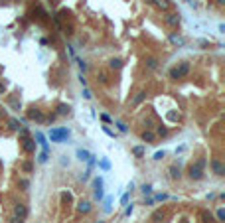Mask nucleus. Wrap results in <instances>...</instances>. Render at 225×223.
Returning a JSON list of instances; mask_svg holds the SVG:
<instances>
[{"label":"nucleus","instance_id":"35","mask_svg":"<svg viewBox=\"0 0 225 223\" xmlns=\"http://www.w3.org/2000/svg\"><path fill=\"white\" fill-rule=\"evenodd\" d=\"M83 97H85V99H91V91H89L87 87H85V89H83Z\"/></svg>","mask_w":225,"mask_h":223},{"label":"nucleus","instance_id":"2","mask_svg":"<svg viewBox=\"0 0 225 223\" xmlns=\"http://www.w3.org/2000/svg\"><path fill=\"white\" fill-rule=\"evenodd\" d=\"M47 136H49V140H52V142L63 144L67 138H69V128H65V126H53V128H49Z\"/></svg>","mask_w":225,"mask_h":223},{"label":"nucleus","instance_id":"27","mask_svg":"<svg viewBox=\"0 0 225 223\" xmlns=\"http://www.w3.org/2000/svg\"><path fill=\"white\" fill-rule=\"evenodd\" d=\"M47 154H49V152H44V150H42V154L38 156V162H40V164H46V162H47Z\"/></svg>","mask_w":225,"mask_h":223},{"label":"nucleus","instance_id":"13","mask_svg":"<svg viewBox=\"0 0 225 223\" xmlns=\"http://www.w3.org/2000/svg\"><path fill=\"white\" fill-rule=\"evenodd\" d=\"M140 138H142V140H144V142H148V144H150V142H154V132L152 131H144V132H140Z\"/></svg>","mask_w":225,"mask_h":223},{"label":"nucleus","instance_id":"21","mask_svg":"<svg viewBox=\"0 0 225 223\" xmlns=\"http://www.w3.org/2000/svg\"><path fill=\"white\" fill-rule=\"evenodd\" d=\"M170 176H172V180H180V168H176V166H170Z\"/></svg>","mask_w":225,"mask_h":223},{"label":"nucleus","instance_id":"43","mask_svg":"<svg viewBox=\"0 0 225 223\" xmlns=\"http://www.w3.org/2000/svg\"><path fill=\"white\" fill-rule=\"evenodd\" d=\"M10 223H24V221H22V219H18V217H12V221H10Z\"/></svg>","mask_w":225,"mask_h":223},{"label":"nucleus","instance_id":"10","mask_svg":"<svg viewBox=\"0 0 225 223\" xmlns=\"http://www.w3.org/2000/svg\"><path fill=\"white\" fill-rule=\"evenodd\" d=\"M55 111H57V113H55L57 117H67V115H71V107L65 105V103H61V105H57Z\"/></svg>","mask_w":225,"mask_h":223},{"label":"nucleus","instance_id":"30","mask_svg":"<svg viewBox=\"0 0 225 223\" xmlns=\"http://www.w3.org/2000/svg\"><path fill=\"white\" fill-rule=\"evenodd\" d=\"M168 132H170V131H168L166 126H158V134H160V136H168Z\"/></svg>","mask_w":225,"mask_h":223},{"label":"nucleus","instance_id":"11","mask_svg":"<svg viewBox=\"0 0 225 223\" xmlns=\"http://www.w3.org/2000/svg\"><path fill=\"white\" fill-rule=\"evenodd\" d=\"M148 4H154V6H158V8H162V10H168L170 8V2L168 0H146Z\"/></svg>","mask_w":225,"mask_h":223},{"label":"nucleus","instance_id":"31","mask_svg":"<svg viewBox=\"0 0 225 223\" xmlns=\"http://www.w3.org/2000/svg\"><path fill=\"white\" fill-rule=\"evenodd\" d=\"M217 219H219V221H223V219H225V209H223V207H219V209H217Z\"/></svg>","mask_w":225,"mask_h":223},{"label":"nucleus","instance_id":"20","mask_svg":"<svg viewBox=\"0 0 225 223\" xmlns=\"http://www.w3.org/2000/svg\"><path fill=\"white\" fill-rule=\"evenodd\" d=\"M8 125H10V128H12V131H20V128H22V125H20V120H18V118H10V120H8Z\"/></svg>","mask_w":225,"mask_h":223},{"label":"nucleus","instance_id":"18","mask_svg":"<svg viewBox=\"0 0 225 223\" xmlns=\"http://www.w3.org/2000/svg\"><path fill=\"white\" fill-rule=\"evenodd\" d=\"M144 97H146V93H144V91H138V93H136V97L133 99V105H134V107L140 105V103L144 101Z\"/></svg>","mask_w":225,"mask_h":223},{"label":"nucleus","instance_id":"19","mask_svg":"<svg viewBox=\"0 0 225 223\" xmlns=\"http://www.w3.org/2000/svg\"><path fill=\"white\" fill-rule=\"evenodd\" d=\"M162 219H164V211H162V209H156V211L152 213V221H154V223H160Z\"/></svg>","mask_w":225,"mask_h":223},{"label":"nucleus","instance_id":"6","mask_svg":"<svg viewBox=\"0 0 225 223\" xmlns=\"http://www.w3.org/2000/svg\"><path fill=\"white\" fill-rule=\"evenodd\" d=\"M36 144H38V142H34V138H32V136L22 138V150H24V152H28V154L36 150Z\"/></svg>","mask_w":225,"mask_h":223},{"label":"nucleus","instance_id":"42","mask_svg":"<svg viewBox=\"0 0 225 223\" xmlns=\"http://www.w3.org/2000/svg\"><path fill=\"white\" fill-rule=\"evenodd\" d=\"M6 91V85H4V83H2V81H0V95H2V93Z\"/></svg>","mask_w":225,"mask_h":223},{"label":"nucleus","instance_id":"33","mask_svg":"<svg viewBox=\"0 0 225 223\" xmlns=\"http://www.w3.org/2000/svg\"><path fill=\"white\" fill-rule=\"evenodd\" d=\"M128 196H130V191H126L125 196H123V199H120V201H123V205H126V204H128Z\"/></svg>","mask_w":225,"mask_h":223},{"label":"nucleus","instance_id":"17","mask_svg":"<svg viewBox=\"0 0 225 223\" xmlns=\"http://www.w3.org/2000/svg\"><path fill=\"white\" fill-rule=\"evenodd\" d=\"M109 65H111V69H120V67H123V59L113 57L111 61H109Z\"/></svg>","mask_w":225,"mask_h":223},{"label":"nucleus","instance_id":"40","mask_svg":"<svg viewBox=\"0 0 225 223\" xmlns=\"http://www.w3.org/2000/svg\"><path fill=\"white\" fill-rule=\"evenodd\" d=\"M133 209H134V207H133V204H130L128 207H126V211H125V213H126V215H130V213H133Z\"/></svg>","mask_w":225,"mask_h":223},{"label":"nucleus","instance_id":"3","mask_svg":"<svg viewBox=\"0 0 225 223\" xmlns=\"http://www.w3.org/2000/svg\"><path fill=\"white\" fill-rule=\"evenodd\" d=\"M190 69H192L190 61H180L178 65H174L172 69L168 71V75H170V79H182L190 73Z\"/></svg>","mask_w":225,"mask_h":223},{"label":"nucleus","instance_id":"26","mask_svg":"<svg viewBox=\"0 0 225 223\" xmlns=\"http://www.w3.org/2000/svg\"><path fill=\"white\" fill-rule=\"evenodd\" d=\"M99 166L103 168V170H109V168H111V162H109L107 158H103V160H99Z\"/></svg>","mask_w":225,"mask_h":223},{"label":"nucleus","instance_id":"29","mask_svg":"<svg viewBox=\"0 0 225 223\" xmlns=\"http://www.w3.org/2000/svg\"><path fill=\"white\" fill-rule=\"evenodd\" d=\"M103 196H105V194H103V188H101V190H95V199H97V201H101Z\"/></svg>","mask_w":225,"mask_h":223},{"label":"nucleus","instance_id":"8","mask_svg":"<svg viewBox=\"0 0 225 223\" xmlns=\"http://www.w3.org/2000/svg\"><path fill=\"white\" fill-rule=\"evenodd\" d=\"M166 24L168 26H178L180 24V14H176V12H170V14H166Z\"/></svg>","mask_w":225,"mask_h":223},{"label":"nucleus","instance_id":"36","mask_svg":"<svg viewBox=\"0 0 225 223\" xmlns=\"http://www.w3.org/2000/svg\"><path fill=\"white\" fill-rule=\"evenodd\" d=\"M79 81H81V85H83V87H87V79L83 77V73H81V75H79Z\"/></svg>","mask_w":225,"mask_h":223},{"label":"nucleus","instance_id":"28","mask_svg":"<svg viewBox=\"0 0 225 223\" xmlns=\"http://www.w3.org/2000/svg\"><path fill=\"white\" fill-rule=\"evenodd\" d=\"M117 126H119L120 132H128V126L125 125V123H120V120H117Z\"/></svg>","mask_w":225,"mask_h":223},{"label":"nucleus","instance_id":"38","mask_svg":"<svg viewBox=\"0 0 225 223\" xmlns=\"http://www.w3.org/2000/svg\"><path fill=\"white\" fill-rule=\"evenodd\" d=\"M55 118H57V115H55V113H52V115H49V117H47V120H49V123H53V120H55Z\"/></svg>","mask_w":225,"mask_h":223},{"label":"nucleus","instance_id":"44","mask_svg":"<svg viewBox=\"0 0 225 223\" xmlns=\"http://www.w3.org/2000/svg\"><path fill=\"white\" fill-rule=\"evenodd\" d=\"M101 223H105V221H101Z\"/></svg>","mask_w":225,"mask_h":223},{"label":"nucleus","instance_id":"16","mask_svg":"<svg viewBox=\"0 0 225 223\" xmlns=\"http://www.w3.org/2000/svg\"><path fill=\"white\" fill-rule=\"evenodd\" d=\"M146 67H148V69H156V67H158V59L156 57H146Z\"/></svg>","mask_w":225,"mask_h":223},{"label":"nucleus","instance_id":"1","mask_svg":"<svg viewBox=\"0 0 225 223\" xmlns=\"http://www.w3.org/2000/svg\"><path fill=\"white\" fill-rule=\"evenodd\" d=\"M188 176L192 178V180H196V182L204 180V176H205V158H199L198 162H193V164L188 168Z\"/></svg>","mask_w":225,"mask_h":223},{"label":"nucleus","instance_id":"34","mask_svg":"<svg viewBox=\"0 0 225 223\" xmlns=\"http://www.w3.org/2000/svg\"><path fill=\"white\" fill-rule=\"evenodd\" d=\"M164 154H166L164 150H162V152H156V154H154V160H162V158H164Z\"/></svg>","mask_w":225,"mask_h":223},{"label":"nucleus","instance_id":"15","mask_svg":"<svg viewBox=\"0 0 225 223\" xmlns=\"http://www.w3.org/2000/svg\"><path fill=\"white\" fill-rule=\"evenodd\" d=\"M77 158H79L81 162H87V160L91 158V154H89L87 150H83V148H79V150H77Z\"/></svg>","mask_w":225,"mask_h":223},{"label":"nucleus","instance_id":"37","mask_svg":"<svg viewBox=\"0 0 225 223\" xmlns=\"http://www.w3.org/2000/svg\"><path fill=\"white\" fill-rule=\"evenodd\" d=\"M103 131H105V132H107V134H109V136H115V132H113V131H111V128H107V126H103Z\"/></svg>","mask_w":225,"mask_h":223},{"label":"nucleus","instance_id":"32","mask_svg":"<svg viewBox=\"0 0 225 223\" xmlns=\"http://www.w3.org/2000/svg\"><path fill=\"white\" fill-rule=\"evenodd\" d=\"M77 63H79L81 71H87V63H85V61H83V59H77Z\"/></svg>","mask_w":225,"mask_h":223},{"label":"nucleus","instance_id":"24","mask_svg":"<svg viewBox=\"0 0 225 223\" xmlns=\"http://www.w3.org/2000/svg\"><path fill=\"white\" fill-rule=\"evenodd\" d=\"M133 152H134V156H144V146H134L133 148Z\"/></svg>","mask_w":225,"mask_h":223},{"label":"nucleus","instance_id":"41","mask_svg":"<svg viewBox=\"0 0 225 223\" xmlns=\"http://www.w3.org/2000/svg\"><path fill=\"white\" fill-rule=\"evenodd\" d=\"M101 118H103L105 123H111V117H109V115H101Z\"/></svg>","mask_w":225,"mask_h":223},{"label":"nucleus","instance_id":"9","mask_svg":"<svg viewBox=\"0 0 225 223\" xmlns=\"http://www.w3.org/2000/svg\"><path fill=\"white\" fill-rule=\"evenodd\" d=\"M36 140H38V144L42 146V150H44V152H49V144H47V140H46V136H44V134H42L40 131L36 132Z\"/></svg>","mask_w":225,"mask_h":223},{"label":"nucleus","instance_id":"22","mask_svg":"<svg viewBox=\"0 0 225 223\" xmlns=\"http://www.w3.org/2000/svg\"><path fill=\"white\" fill-rule=\"evenodd\" d=\"M32 170H34L32 162H24V164H22V172H24V174H32Z\"/></svg>","mask_w":225,"mask_h":223},{"label":"nucleus","instance_id":"7","mask_svg":"<svg viewBox=\"0 0 225 223\" xmlns=\"http://www.w3.org/2000/svg\"><path fill=\"white\" fill-rule=\"evenodd\" d=\"M14 217H18V219H26L28 217V205L26 204H18L16 207H14Z\"/></svg>","mask_w":225,"mask_h":223},{"label":"nucleus","instance_id":"5","mask_svg":"<svg viewBox=\"0 0 225 223\" xmlns=\"http://www.w3.org/2000/svg\"><path fill=\"white\" fill-rule=\"evenodd\" d=\"M28 118H30V120H36V123H46V115H44L40 109H30V111H28Z\"/></svg>","mask_w":225,"mask_h":223},{"label":"nucleus","instance_id":"14","mask_svg":"<svg viewBox=\"0 0 225 223\" xmlns=\"http://www.w3.org/2000/svg\"><path fill=\"white\" fill-rule=\"evenodd\" d=\"M77 209H79L81 213H89V211L93 209V205L89 204V201H79V205H77Z\"/></svg>","mask_w":225,"mask_h":223},{"label":"nucleus","instance_id":"25","mask_svg":"<svg viewBox=\"0 0 225 223\" xmlns=\"http://www.w3.org/2000/svg\"><path fill=\"white\" fill-rule=\"evenodd\" d=\"M140 191H142L144 196H146V194H152V186H150V184H142V186H140Z\"/></svg>","mask_w":225,"mask_h":223},{"label":"nucleus","instance_id":"12","mask_svg":"<svg viewBox=\"0 0 225 223\" xmlns=\"http://www.w3.org/2000/svg\"><path fill=\"white\" fill-rule=\"evenodd\" d=\"M201 221L204 223H217V219H215V217H213V213L211 211H201Z\"/></svg>","mask_w":225,"mask_h":223},{"label":"nucleus","instance_id":"4","mask_svg":"<svg viewBox=\"0 0 225 223\" xmlns=\"http://www.w3.org/2000/svg\"><path fill=\"white\" fill-rule=\"evenodd\" d=\"M211 170H213V174L215 176H225V164L219 160V158H211Z\"/></svg>","mask_w":225,"mask_h":223},{"label":"nucleus","instance_id":"23","mask_svg":"<svg viewBox=\"0 0 225 223\" xmlns=\"http://www.w3.org/2000/svg\"><path fill=\"white\" fill-rule=\"evenodd\" d=\"M18 186L22 188V191H28V188H30V182H28L26 178H20V180H18Z\"/></svg>","mask_w":225,"mask_h":223},{"label":"nucleus","instance_id":"39","mask_svg":"<svg viewBox=\"0 0 225 223\" xmlns=\"http://www.w3.org/2000/svg\"><path fill=\"white\" fill-rule=\"evenodd\" d=\"M166 197H168V196H166V194H160V196H156V197H154V199H158V201H162V199H166Z\"/></svg>","mask_w":225,"mask_h":223}]
</instances>
